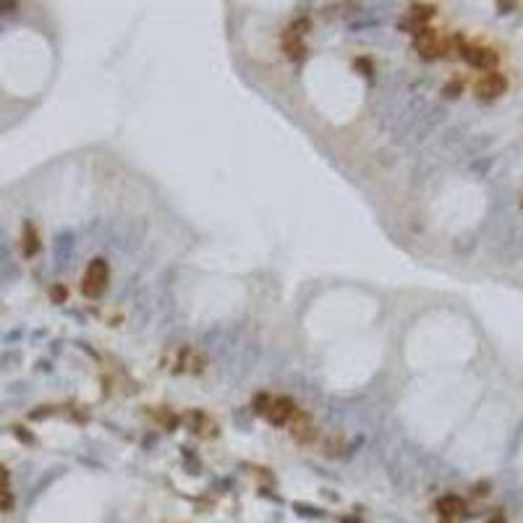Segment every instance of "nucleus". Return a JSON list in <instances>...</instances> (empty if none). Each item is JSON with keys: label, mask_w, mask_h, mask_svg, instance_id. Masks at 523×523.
Instances as JSON below:
<instances>
[{"label": "nucleus", "mask_w": 523, "mask_h": 523, "mask_svg": "<svg viewBox=\"0 0 523 523\" xmlns=\"http://www.w3.org/2000/svg\"><path fill=\"white\" fill-rule=\"evenodd\" d=\"M293 435H296L298 443H309V440L314 437V429H312V424H309L306 418H298L296 427H293Z\"/></svg>", "instance_id": "11"}, {"label": "nucleus", "mask_w": 523, "mask_h": 523, "mask_svg": "<svg viewBox=\"0 0 523 523\" xmlns=\"http://www.w3.org/2000/svg\"><path fill=\"white\" fill-rule=\"evenodd\" d=\"M432 16H435V9H432V6H413V9H411V21H413L418 29H424Z\"/></svg>", "instance_id": "9"}, {"label": "nucleus", "mask_w": 523, "mask_h": 523, "mask_svg": "<svg viewBox=\"0 0 523 523\" xmlns=\"http://www.w3.org/2000/svg\"><path fill=\"white\" fill-rule=\"evenodd\" d=\"M416 48H418V53H421L424 58L437 56V53H440V42H437L435 32H432V29H427V26H424V29H418V32H416Z\"/></svg>", "instance_id": "5"}, {"label": "nucleus", "mask_w": 523, "mask_h": 523, "mask_svg": "<svg viewBox=\"0 0 523 523\" xmlns=\"http://www.w3.org/2000/svg\"><path fill=\"white\" fill-rule=\"evenodd\" d=\"M40 251V238H37V231L32 226L24 228V254L26 257H34Z\"/></svg>", "instance_id": "10"}, {"label": "nucleus", "mask_w": 523, "mask_h": 523, "mask_svg": "<svg viewBox=\"0 0 523 523\" xmlns=\"http://www.w3.org/2000/svg\"><path fill=\"white\" fill-rule=\"evenodd\" d=\"M14 507V495L9 490V471L0 466V510H11Z\"/></svg>", "instance_id": "8"}, {"label": "nucleus", "mask_w": 523, "mask_h": 523, "mask_svg": "<svg viewBox=\"0 0 523 523\" xmlns=\"http://www.w3.org/2000/svg\"><path fill=\"white\" fill-rule=\"evenodd\" d=\"M16 9V3H0V14H6V11H14Z\"/></svg>", "instance_id": "12"}, {"label": "nucleus", "mask_w": 523, "mask_h": 523, "mask_svg": "<svg viewBox=\"0 0 523 523\" xmlns=\"http://www.w3.org/2000/svg\"><path fill=\"white\" fill-rule=\"evenodd\" d=\"M463 58H466L468 65L474 68H482V71H490L497 63V53L487 48H463Z\"/></svg>", "instance_id": "4"}, {"label": "nucleus", "mask_w": 523, "mask_h": 523, "mask_svg": "<svg viewBox=\"0 0 523 523\" xmlns=\"http://www.w3.org/2000/svg\"><path fill=\"white\" fill-rule=\"evenodd\" d=\"M443 523H450V521H443Z\"/></svg>", "instance_id": "14"}, {"label": "nucleus", "mask_w": 523, "mask_h": 523, "mask_svg": "<svg viewBox=\"0 0 523 523\" xmlns=\"http://www.w3.org/2000/svg\"><path fill=\"white\" fill-rule=\"evenodd\" d=\"M490 523H505V521H502V518H495V521H490Z\"/></svg>", "instance_id": "13"}, {"label": "nucleus", "mask_w": 523, "mask_h": 523, "mask_svg": "<svg viewBox=\"0 0 523 523\" xmlns=\"http://www.w3.org/2000/svg\"><path fill=\"white\" fill-rule=\"evenodd\" d=\"M304 34L293 32V29H288V32L282 34V50L288 53V58H301L304 56V40H301Z\"/></svg>", "instance_id": "7"}, {"label": "nucleus", "mask_w": 523, "mask_h": 523, "mask_svg": "<svg viewBox=\"0 0 523 523\" xmlns=\"http://www.w3.org/2000/svg\"><path fill=\"white\" fill-rule=\"evenodd\" d=\"M107 280H110V267H107V262H105V259H95V262L87 267V273H84L81 293L87 298L102 296L105 288H107Z\"/></svg>", "instance_id": "1"}, {"label": "nucleus", "mask_w": 523, "mask_h": 523, "mask_svg": "<svg viewBox=\"0 0 523 523\" xmlns=\"http://www.w3.org/2000/svg\"><path fill=\"white\" fill-rule=\"evenodd\" d=\"M507 81L502 73L497 71H490L487 76H482L479 79V84H476V95L484 97V100H495V97H500L502 92H505Z\"/></svg>", "instance_id": "3"}, {"label": "nucleus", "mask_w": 523, "mask_h": 523, "mask_svg": "<svg viewBox=\"0 0 523 523\" xmlns=\"http://www.w3.org/2000/svg\"><path fill=\"white\" fill-rule=\"evenodd\" d=\"M463 510H466V502L458 495H445V497L437 500V513L443 515V518H455Z\"/></svg>", "instance_id": "6"}, {"label": "nucleus", "mask_w": 523, "mask_h": 523, "mask_svg": "<svg viewBox=\"0 0 523 523\" xmlns=\"http://www.w3.org/2000/svg\"><path fill=\"white\" fill-rule=\"evenodd\" d=\"M262 413L267 416V421H273V424L282 427L285 421H290V418H293V413H296V406H293V401H290V398H275V401H267V398H265V408H262Z\"/></svg>", "instance_id": "2"}]
</instances>
